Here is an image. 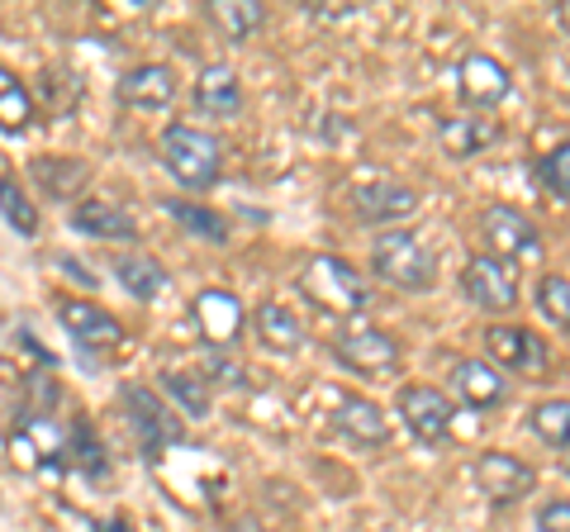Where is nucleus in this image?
I'll use <instances>...</instances> for the list:
<instances>
[{"label":"nucleus","instance_id":"nucleus-5","mask_svg":"<svg viewBox=\"0 0 570 532\" xmlns=\"http://www.w3.org/2000/svg\"><path fill=\"white\" fill-rule=\"evenodd\" d=\"M480 238H485L490 247V257L499 262H519V257H532L542 247V234H538V224H532L523 209H513V205H490V209H480Z\"/></svg>","mask_w":570,"mask_h":532},{"label":"nucleus","instance_id":"nucleus-35","mask_svg":"<svg viewBox=\"0 0 570 532\" xmlns=\"http://www.w3.org/2000/svg\"><path fill=\"white\" fill-rule=\"evenodd\" d=\"M58 262H62V266H67V272L77 276V280H86V286H91V280H96L91 272H81V262H77V257H58Z\"/></svg>","mask_w":570,"mask_h":532},{"label":"nucleus","instance_id":"nucleus-9","mask_svg":"<svg viewBox=\"0 0 570 532\" xmlns=\"http://www.w3.org/2000/svg\"><path fill=\"white\" fill-rule=\"evenodd\" d=\"M58 324H62L81 347H91V352H105V347H119V343H124V324H119L110 309H100L96 299L62 295V299H58Z\"/></svg>","mask_w":570,"mask_h":532},{"label":"nucleus","instance_id":"nucleus-2","mask_svg":"<svg viewBox=\"0 0 570 532\" xmlns=\"http://www.w3.org/2000/svg\"><path fill=\"white\" fill-rule=\"evenodd\" d=\"M371 272H376L385 286L400 290H428L438 280V253L428 247L419 234L395 228V234H381L371 247Z\"/></svg>","mask_w":570,"mask_h":532},{"label":"nucleus","instance_id":"nucleus-21","mask_svg":"<svg viewBox=\"0 0 570 532\" xmlns=\"http://www.w3.org/2000/svg\"><path fill=\"white\" fill-rule=\"evenodd\" d=\"M257 324V338L272 347V352H299V343H305V324L295 318V309L276 305V299H266V305H257L253 314Z\"/></svg>","mask_w":570,"mask_h":532},{"label":"nucleus","instance_id":"nucleus-36","mask_svg":"<svg viewBox=\"0 0 570 532\" xmlns=\"http://www.w3.org/2000/svg\"><path fill=\"white\" fill-rule=\"evenodd\" d=\"M228 532H262V523L257 519H234V528H228Z\"/></svg>","mask_w":570,"mask_h":532},{"label":"nucleus","instance_id":"nucleus-4","mask_svg":"<svg viewBox=\"0 0 570 532\" xmlns=\"http://www.w3.org/2000/svg\"><path fill=\"white\" fill-rule=\"evenodd\" d=\"M333 357L343 362L352 376H385L400 362V343L376 324H347L333 338Z\"/></svg>","mask_w":570,"mask_h":532},{"label":"nucleus","instance_id":"nucleus-6","mask_svg":"<svg viewBox=\"0 0 570 532\" xmlns=\"http://www.w3.org/2000/svg\"><path fill=\"white\" fill-rule=\"evenodd\" d=\"M461 290H466L471 305L485 309V314L519 309V272H513L509 262L490 257V253L466 262V272H461Z\"/></svg>","mask_w":570,"mask_h":532},{"label":"nucleus","instance_id":"nucleus-8","mask_svg":"<svg viewBox=\"0 0 570 532\" xmlns=\"http://www.w3.org/2000/svg\"><path fill=\"white\" fill-rule=\"evenodd\" d=\"M475 485L490 494L494 504H513V500H528L532 490H538V471L528 466V461L519 456H509V452H485V456H475Z\"/></svg>","mask_w":570,"mask_h":532},{"label":"nucleus","instance_id":"nucleus-7","mask_svg":"<svg viewBox=\"0 0 570 532\" xmlns=\"http://www.w3.org/2000/svg\"><path fill=\"white\" fill-rule=\"evenodd\" d=\"M485 347L499 366H509L513 376H547L551 366V347L542 333H532L523 324H490L485 328Z\"/></svg>","mask_w":570,"mask_h":532},{"label":"nucleus","instance_id":"nucleus-27","mask_svg":"<svg viewBox=\"0 0 570 532\" xmlns=\"http://www.w3.org/2000/svg\"><path fill=\"white\" fill-rule=\"evenodd\" d=\"M163 390H167V400L181 404L190 418H205L209 414V385L200 376H190V371H167Z\"/></svg>","mask_w":570,"mask_h":532},{"label":"nucleus","instance_id":"nucleus-16","mask_svg":"<svg viewBox=\"0 0 570 532\" xmlns=\"http://www.w3.org/2000/svg\"><path fill=\"white\" fill-rule=\"evenodd\" d=\"M195 105L214 119H234L243 110V81L228 62H209L200 81H195Z\"/></svg>","mask_w":570,"mask_h":532},{"label":"nucleus","instance_id":"nucleus-10","mask_svg":"<svg viewBox=\"0 0 570 532\" xmlns=\"http://www.w3.org/2000/svg\"><path fill=\"white\" fill-rule=\"evenodd\" d=\"M400 414L409 423V433L419 442H442L452 428V400L438 385H404L400 390Z\"/></svg>","mask_w":570,"mask_h":532},{"label":"nucleus","instance_id":"nucleus-26","mask_svg":"<svg viewBox=\"0 0 570 532\" xmlns=\"http://www.w3.org/2000/svg\"><path fill=\"white\" fill-rule=\"evenodd\" d=\"M67 461H77L86 475H105V442L96 437V428L86 418H71V433H67Z\"/></svg>","mask_w":570,"mask_h":532},{"label":"nucleus","instance_id":"nucleus-11","mask_svg":"<svg viewBox=\"0 0 570 532\" xmlns=\"http://www.w3.org/2000/svg\"><path fill=\"white\" fill-rule=\"evenodd\" d=\"M176 96H181V77H176L171 62H142L119 81V100L138 105V110H167Z\"/></svg>","mask_w":570,"mask_h":532},{"label":"nucleus","instance_id":"nucleus-33","mask_svg":"<svg viewBox=\"0 0 570 532\" xmlns=\"http://www.w3.org/2000/svg\"><path fill=\"white\" fill-rule=\"evenodd\" d=\"M200 371H205L200 381H209V385H234V390L247 385V371H243L234 357H228V347H209L205 362H200Z\"/></svg>","mask_w":570,"mask_h":532},{"label":"nucleus","instance_id":"nucleus-31","mask_svg":"<svg viewBox=\"0 0 570 532\" xmlns=\"http://www.w3.org/2000/svg\"><path fill=\"white\" fill-rule=\"evenodd\" d=\"M33 176H39L52 195H67V190H77L86 181V162H77V157H58V167H52V157H39V162H33Z\"/></svg>","mask_w":570,"mask_h":532},{"label":"nucleus","instance_id":"nucleus-20","mask_svg":"<svg viewBox=\"0 0 570 532\" xmlns=\"http://www.w3.org/2000/svg\"><path fill=\"white\" fill-rule=\"evenodd\" d=\"M124 404H129L134 428H138V437H142V447H148V452H157L163 442H171V437H176L167 410H163V404H157L142 385H124Z\"/></svg>","mask_w":570,"mask_h":532},{"label":"nucleus","instance_id":"nucleus-22","mask_svg":"<svg viewBox=\"0 0 570 532\" xmlns=\"http://www.w3.org/2000/svg\"><path fill=\"white\" fill-rule=\"evenodd\" d=\"M115 272H119V286L129 290L134 299H153V295H163V290H167V266L157 262V257H142V253L119 257V262H115Z\"/></svg>","mask_w":570,"mask_h":532},{"label":"nucleus","instance_id":"nucleus-32","mask_svg":"<svg viewBox=\"0 0 570 532\" xmlns=\"http://www.w3.org/2000/svg\"><path fill=\"white\" fill-rule=\"evenodd\" d=\"M538 181L551 190V200L566 205L570 200V148L557 144L547 157H538Z\"/></svg>","mask_w":570,"mask_h":532},{"label":"nucleus","instance_id":"nucleus-28","mask_svg":"<svg viewBox=\"0 0 570 532\" xmlns=\"http://www.w3.org/2000/svg\"><path fill=\"white\" fill-rule=\"evenodd\" d=\"M214 20H219V29L228 33V39H247V33H257L262 24H266V10L262 6H253V0H219V6H214Z\"/></svg>","mask_w":570,"mask_h":532},{"label":"nucleus","instance_id":"nucleus-18","mask_svg":"<svg viewBox=\"0 0 570 532\" xmlns=\"http://www.w3.org/2000/svg\"><path fill=\"white\" fill-rule=\"evenodd\" d=\"M337 433L352 437V442H362V447H381V442L390 437V423H385V410L376 400H362V395H347L343 404H337Z\"/></svg>","mask_w":570,"mask_h":532},{"label":"nucleus","instance_id":"nucleus-30","mask_svg":"<svg viewBox=\"0 0 570 532\" xmlns=\"http://www.w3.org/2000/svg\"><path fill=\"white\" fill-rule=\"evenodd\" d=\"M538 309H542V318H551V328H566L570 324V280H566V272H547L542 276Z\"/></svg>","mask_w":570,"mask_h":532},{"label":"nucleus","instance_id":"nucleus-37","mask_svg":"<svg viewBox=\"0 0 570 532\" xmlns=\"http://www.w3.org/2000/svg\"><path fill=\"white\" fill-rule=\"evenodd\" d=\"M96 532H134V528H129V523H124V519H110V523H100Z\"/></svg>","mask_w":570,"mask_h":532},{"label":"nucleus","instance_id":"nucleus-23","mask_svg":"<svg viewBox=\"0 0 570 532\" xmlns=\"http://www.w3.org/2000/svg\"><path fill=\"white\" fill-rule=\"evenodd\" d=\"M167 215L186 228V234H195V238H205V243H214V247H224L228 243V224L214 215V209H205V205H190V200H167L163 205Z\"/></svg>","mask_w":570,"mask_h":532},{"label":"nucleus","instance_id":"nucleus-19","mask_svg":"<svg viewBox=\"0 0 570 532\" xmlns=\"http://www.w3.org/2000/svg\"><path fill=\"white\" fill-rule=\"evenodd\" d=\"M438 144H442V152H448V157L466 162V157H475V152H485L490 144H499V124L494 119H475V115L442 119L438 124Z\"/></svg>","mask_w":570,"mask_h":532},{"label":"nucleus","instance_id":"nucleus-24","mask_svg":"<svg viewBox=\"0 0 570 532\" xmlns=\"http://www.w3.org/2000/svg\"><path fill=\"white\" fill-rule=\"evenodd\" d=\"M0 215L20 238H39V209H33V200L20 190L14 176H0Z\"/></svg>","mask_w":570,"mask_h":532},{"label":"nucleus","instance_id":"nucleus-14","mask_svg":"<svg viewBox=\"0 0 570 532\" xmlns=\"http://www.w3.org/2000/svg\"><path fill=\"white\" fill-rule=\"evenodd\" d=\"M352 205H356V219L362 224H400L419 209V195L400 181H371V186L356 190Z\"/></svg>","mask_w":570,"mask_h":532},{"label":"nucleus","instance_id":"nucleus-34","mask_svg":"<svg viewBox=\"0 0 570 532\" xmlns=\"http://www.w3.org/2000/svg\"><path fill=\"white\" fill-rule=\"evenodd\" d=\"M538 528L542 532H570V504L566 500H551L538 509Z\"/></svg>","mask_w":570,"mask_h":532},{"label":"nucleus","instance_id":"nucleus-25","mask_svg":"<svg viewBox=\"0 0 570 532\" xmlns=\"http://www.w3.org/2000/svg\"><path fill=\"white\" fill-rule=\"evenodd\" d=\"M29 119H33V100L20 81H14L10 67H0V129L6 134H20L29 129Z\"/></svg>","mask_w":570,"mask_h":532},{"label":"nucleus","instance_id":"nucleus-3","mask_svg":"<svg viewBox=\"0 0 570 532\" xmlns=\"http://www.w3.org/2000/svg\"><path fill=\"white\" fill-rule=\"evenodd\" d=\"M299 290H305L318 309H328V314H362L371 305V290H366V280L362 272H356L352 262L343 257H314L305 272H299Z\"/></svg>","mask_w":570,"mask_h":532},{"label":"nucleus","instance_id":"nucleus-12","mask_svg":"<svg viewBox=\"0 0 570 532\" xmlns=\"http://www.w3.org/2000/svg\"><path fill=\"white\" fill-rule=\"evenodd\" d=\"M71 228L86 234V238H100V243H129V238H138L134 215L119 200H105V195H91V200H81L77 209H71Z\"/></svg>","mask_w":570,"mask_h":532},{"label":"nucleus","instance_id":"nucleus-17","mask_svg":"<svg viewBox=\"0 0 570 532\" xmlns=\"http://www.w3.org/2000/svg\"><path fill=\"white\" fill-rule=\"evenodd\" d=\"M195 318H200L209 347H228L243 333V305L234 290H205L195 295Z\"/></svg>","mask_w":570,"mask_h":532},{"label":"nucleus","instance_id":"nucleus-15","mask_svg":"<svg viewBox=\"0 0 570 532\" xmlns=\"http://www.w3.org/2000/svg\"><path fill=\"white\" fill-rule=\"evenodd\" d=\"M452 390L471 404V410H494V404H504V395H509L504 376H499L490 362H480V357H461L452 366Z\"/></svg>","mask_w":570,"mask_h":532},{"label":"nucleus","instance_id":"nucleus-1","mask_svg":"<svg viewBox=\"0 0 570 532\" xmlns=\"http://www.w3.org/2000/svg\"><path fill=\"white\" fill-rule=\"evenodd\" d=\"M163 162L186 190H209L224 171V144L195 124H167L163 129Z\"/></svg>","mask_w":570,"mask_h":532},{"label":"nucleus","instance_id":"nucleus-13","mask_svg":"<svg viewBox=\"0 0 570 532\" xmlns=\"http://www.w3.org/2000/svg\"><path fill=\"white\" fill-rule=\"evenodd\" d=\"M456 81H461V96H466L475 110H490V105L509 100V67L490 58V52H471V58L461 62Z\"/></svg>","mask_w":570,"mask_h":532},{"label":"nucleus","instance_id":"nucleus-29","mask_svg":"<svg viewBox=\"0 0 570 532\" xmlns=\"http://www.w3.org/2000/svg\"><path fill=\"white\" fill-rule=\"evenodd\" d=\"M566 418H570V400L557 395V400H542L532 410V433H538L551 452H566Z\"/></svg>","mask_w":570,"mask_h":532}]
</instances>
